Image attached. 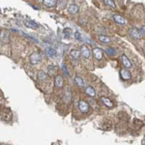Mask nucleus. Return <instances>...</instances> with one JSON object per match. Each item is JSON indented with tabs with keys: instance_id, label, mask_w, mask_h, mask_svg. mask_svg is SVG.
<instances>
[{
	"instance_id": "nucleus-1",
	"label": "nucleus",
	"mask_w": 145,
	"mask_h": 145,
	"mask_svg": "<svg viewBox=\"0 0 145 145\" xmlns=\"http://www.w3.org/2000/svg\"><path fill=\"white\" fill-rule=\"evenodd\" d=\"M29 60H30V63H31L32 65H38V64H40L41 61H42V57H41L39 52L35 51V52H33L31 55H30Z\"/></svg>"
},
{
	"instance_id": "nucleus-2",
	"label": "nucleus",
	"mask_w": 145,
	"mask_h": 145,
	"mask_svg": "<svg viewBox=\"0 0 145 145\" xmlns=\"http://www.w3.org/2000/svg\"><path fill=\"white\" fill-rule=\"evenodd\" d=\"M10 41V32L6 29H2L0 31V42L2 44H7Z\"/></svg>"
},
{
	"instance_id": "nucleus-3",
	"label": "nucleus",
	"mask_w": 145,
	"mask_h": 145,
	"mask_svg": "<svg viewBox=\"0 0 145 145\" xmlns=\"http://www.w3.org/2000/svg\"><path fill=\"white\" fill-rule=\"evenodd\" d=\"M78 108H79L80 112H82V113H87L90 110V107H89L88 103L83 101V100H80L78 102Z\"/></svg>"
},
{
	"instance_id": "nucleus-4",
	"label": "nucleus",
	"mask_w": 145,
	"mask_h": 145,
	"mask_svg": "<svg viewBox=\"0 0 145 145\" xmlns=\"http://www.w3.org/2000/svg\"><path fill=\"white\" fill-rule=\"evenodd\" d=\"M129 34H130V36L133 38L134 40H139V39L142 38V36H141V34H140V32L138 31V29L137 28H131L130 30H129Z\"/></svg>"
},
{
	"instance_id": "nucleus-5",
	"label": "nucleus",
	"mask_w": 145,
	"mask_h": 145,
	"mask_svg": "<svg viewBox=\"0 0 145 145\" xmlns=\"http://www.w3.org/2000/svg\"><path fill=\"white\" fill-rule=\"evenodd\" d=\"M120 76H121V78L124 79V80H129V79L132 78V74L125 68V69H122L120 71Z\"/></svg>"
},
{
	"instance_id": "nucleus-6",
	"label": "nucleus",
	"mask_w": 145,
	"mask_h": 145,
	"mask_svg": "<svg viewBox=\"0 0 145 145\" xmlns=\"http://www.w3.org/2000/svg\"><path fill=\"white\" fill-rule=\"evenodd\" d=\"M80 54L86 59H88L90 57V50H89V47L86 44H83V45L80 46Z\"/></svg>"
},
{
	"instance_id": "nucleus-7",
	"label": "nucleus",
	"mask_w": 145,
	"mask_h": 145,
	"mask_svg": "<svg viewBox=\"0 0 145 145\" xmlns=\"http://www.w3.org/2000/svg\"><path fill=\"white\" fill-rule=\"evenodd\" d=\"M93 55H94V57L97 60H101L103 56H104L103 50L100 49V47H94L93 49Z\"/></svg>"
},
{
	"instance_id": "nucleus-8",
	"label": "nucleus",
	"mask_w": 145,
	"mask_h": 145,
	"mask_svg": "<svg viewBox=\"0 0 145 145\" xmlns=\"http://www.w3.org/2000/svg\"><path fill=\"white\" fill-rule=\"evenodd\" d=\"M63 84H64L63 76H60V75H57L55 76V78H54V85H55V87L61 88V87H63Z\"/></svg>"
},
{
	"instance_id": "nucleus-9",
	"label": "nucleus",
	"mask_w": 145,
	"mask_h": 145,
	"mask_svg": "<svg viewBox=\"0 0 145 145\" xmlns=\"http://www.w3.org/2000/svg\"><path fill=\"white\" fill-rule=\"evenodd\" d=\"M113 19L115 22H117L118 24H122V25H125L127 24V20L122 16L120 15H114L113 16Z\"/></svg>"
},
{
	"instance_id": "nucleus-10",
	"label": "nucleus",
	"mask_w": 145,
	"mask_h": 145,
	"mask_svg": "<svg viewBox=\"0 0 145 145\" xmlns=\"http://www.w3.org/2000/svg\"><path fill=\"white\" fill-rule=\"evenodd\" d=\"M122 62H123V65L125 66V68H126V69H130V68H132V67L131 61L129 60V58H128L125 54H123V55H122Z\"/></svg>"
},
{
	"instance_id": "nucleus-11",
	"label": "nucleus",
	"mask_w": 145,
	"mask_h": 145,
	"mask_svg": "<svg viewBox=\"0 0 145 145\" xmlns=\"http://www.w3.org/2000/svg\"><path fill=\"white\" fill-rule=\"evenodd\" d=\"M43 4H44L45 7L52 8V7L56 6L57 0H43Z\"/></svg>"
},
{
	"instance_id": "nucleus-12",
	"label": "nucleus",
	"mask_w": 145,
	"mask_h": 145,
	"mask_svg": "<svg viewBox=\"0 0 145 145\" xmlns=\"http://www.w3.org/2000/svg\"><path fill=\"white\" fill-rule=\"evenodd\" d=\"M69 12L71 14H73V15H76V14L78 13V11H79V7L76 5V4H71L69 6Z\"/></svg>"
},
{
	"instance_id": "nucleus-13",
	"label": "nucleus",
	"mask_w": 145,
	"mask_h": 145,
	"mask_svg": "<svg viewBox=\"0 0 145 145\" xmlns=\"http://www.w3.org/2000/svg\"><path fill=\"white\" fill-rule=\"evenodd\" d=\"M101 101H102V103H103V104L106 106V107H113V103L110 101L109 99L106 98V97H102Z\"/></svg>"
},
{
	"instance_id": "nucleus-14",
	"label": "nucleus",
	"mask_w": 145,
	"mask_h": 145,
	"mask_svg": "<svg viewBox=\"0 0 145 145\" xmlns=\"http://www.w3.org/2000/svg\"><path fill=\"white\" fill-rule=\"evenodd\" d=\"M85 93L90 96V97H96V92H95V89L91 86H87L85 87Z\"/></svg>"
},
{
	"instance_id": "nucleus-15",
	"label": "nucleus",
	"mask_w": 145,
	"mask_h": 145,
	"mask_svg": "<svg viewBox=\"0 0 145 145\" xmlns=\"http://www.w3.org/2000/svg\"><path fill=\"white\" fill-rule=\"evenodd\" d=\"M75 81H76V83L79 87H84V86H85V83H84L83 79H82L80 76H76V77H75Z\"/></svg>"
},
{
	"instance_id": "nucleus-16",
	"label": "nucleus",
	"mask_w": 145,
	"mask_h": 145,
	"mask_svg": "<svg viewBox=\"0 0 145 145\" xmlns=\"http://www.w3.org/2000/svg\"><path fill=\"white\" fill-rule=\"evenodd\" d=\"M79 55H80V51H79L73 50V51H71V56H72L73 59H75V60H77V59L79 58Z\"/></svg>"
},
{
	"instance_id": "nucleus-17",
	"label": "nucleus",
	"mask_w": 145,
	"mask_h": 145,
	"mask_svg": "<svg viewBox=\"0 0 145 145\" xmlns=\"http://www.w3.org/2000/svg\"><path fill=\"white\" fill-rule=\"evenodd\" d=\"M47 78V75L44 73V72H43V71H40L38 73V79L39 80H45Z\"/></svg>"
},
{
	"instance_id": "nucleus-18",
	"label": "nucleus",
	"mask_w": 145,
	"mask_h": 145,
	"mask_svg": "<svg viewBox=\"0 0 145 145\" xmlns=\"http://www.w3.org/2000/svg\"><path fill=\"white\" fill-rule=\"evenodd\" d=\"M63 32H64L65 37H67V38H71V37H72V35H73V31H72V29H71V28H65Z\"/></svg>"
},
{
	"instance_id": "nucleus-19",
	"label": "nucleus",
	"mask_w": 145,
	"mask_h": 145,
	"mask_svg": "<svg viewBox=\"0 0 145 145\" xmlns=\"http://www.w3.org/2000/svg\"><path fill=\"white\" fill-rule=\"evenodd\" d=\"M99 40L101 41L102 43H104V44H107V43H110V42H111L110 39L108 38V37H107V36H103V35L99 36Z\"/></svg>"
},
{
	"instance_id": "nucleus-20",
	"label": "nucleus",
	"mask_w": 145,
	"mask_h": 145,
	"mask_svg": "<svg viewBox=\"0 0 145 145\" xmlns=\"http://www.w3.org/2000/svg\"><path fill=\"white\" fill-rule=\"evenodd\" d=\"M46 53L49 54V56L51 57H53L56 55V51H54V49H52V47H47L46 49Z\"/></svg>"
},
{
	"instance_id": "nucleus-21",
	"label": "nucleus",
	"mask_w": 145,
	"mask_h": 145,
	"mask_svg": "<svg viewBox=\"0 0 145 145\" xmlns=\"http://www.w3.org/2000/svg\"><path fill=\"white\" fill-rule=\"evenodd\" d=\"M104 3H105L107 6H109L111 7V8H115V7H116L113 0H104Z\"/></svg>"
},
{
	"instance_id": "nucleus-22",
	"label": "nucleus",
	"mask_w": 145,
	"mask_h": 145,
	"mask_svg": "<svg viewBox=\"0 0 145 145\" xmlns=\"http://www.w3.org/2000/svg\"><path fill=\"white\" fill-rule=\"evenodd\" d=\"M26 25H28L29 27H31V28H38L39 25L36 23V22H34V21H32V20H28V21H26Z\"/></svg>"
},
{
	"instance_id": "nucleus-23",
	"label": "nucleus",
	"mask_w": 145,
	"mask_h": 145,
	"mask_svg": "<svg viewBox=\"0 0 145 145\" xmlns=\"http://www.w3.org/2000/svg\"><path fill=\"white\" fill-rule=\"evenodd\" d=\"M107 54H109V55H112V56H114V55H116V51L114 50V49H111V47H108V49H107Z\"/></svg>"
},
{
	"instance_id": "nucleus-24",
	"label": "nucleus",
	"mask_w": 145,
	"mask_h": 145,
	"mask_svg": "<svg viewBox=\"0 0 145 145\" xmlns=\"http://www.w3.org/2000/svg\"><path fill=\"white\" fill-rule=\"evenodd\" d=\"M75 38L77 40V41H80V42H83V37L81 36V34L78 31L75 32Z\"/></svg>"
},
{
	"instance_id": "nucleus-25",
	"label": "nucleus",
	"mask_w": 145,
	"mask_h": 145,
	"mask_svg": "<svg viewBox=\"0 0 145 145\" xmlns=\"http://www.w3.org/2000/svg\"><path fill=\"white\" fill-rule=\"evenodd\" d=\"M62 69H63V72L65 73V75H66V76H69V72H68L67 67H66L65 65H62Z\"/></svg>"
},
{
	"instance_id": "nucleus-26",
	"label": "nucleus",
	"mask_w": 145,
	"mask_h": 145,
	"mask_svg": "<svg viewBox=\"0 0 145 145\" xmlns=\"http://www.w3.org/2000/svg\"><path fill=\"white\" fill-rule=\"evenodd\" d=\"M140 34H141V36H142V37H144V26H143V27H142V29H140Z\"/></svg>"
},
{
	"instance_id": "nucleus-27",
	"label": "nucleus",
	"mask_w": 145,
	"mask_h": 145,
	"mask_svg": "<svg viewBox=\"0 0 145 145\" xmlns=\"http://www.w3.org/2000/svg\"><path fill=\"white\" fill-rule=\"evenodd\" d=\"M0 13H1V12H0Z\"/></svg>"
}]
</instances>
